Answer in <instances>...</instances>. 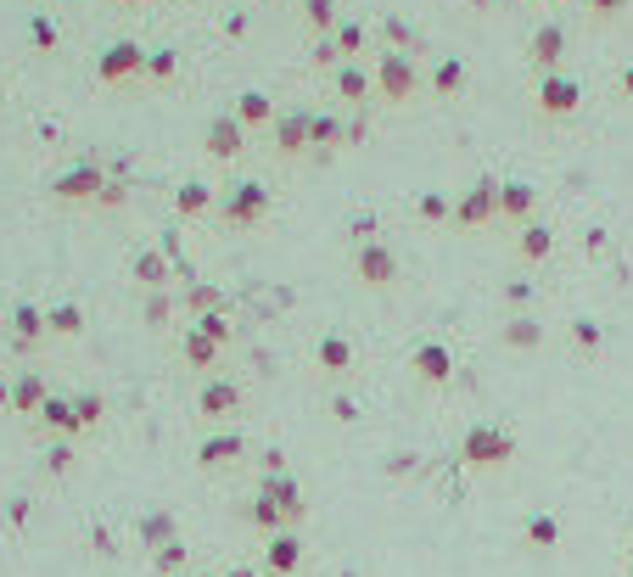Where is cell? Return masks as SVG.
I'll return each instance as SVG.
<instances>
[{
  "instance_id": "cell-1",
  "label": "cell",
  "mask_w": 633,
  "mask_h": 577,
  "mask_svg": "<svg viewBox=\"0 0 633 577\" xmlns=\"http://www.w3.org/2000/svg\"><path fill=\"white\" fill-rule=\"evenodd\" d=\"M544 96H549V107H572V85H549Z\"/></svg>"
}]
</instances>
